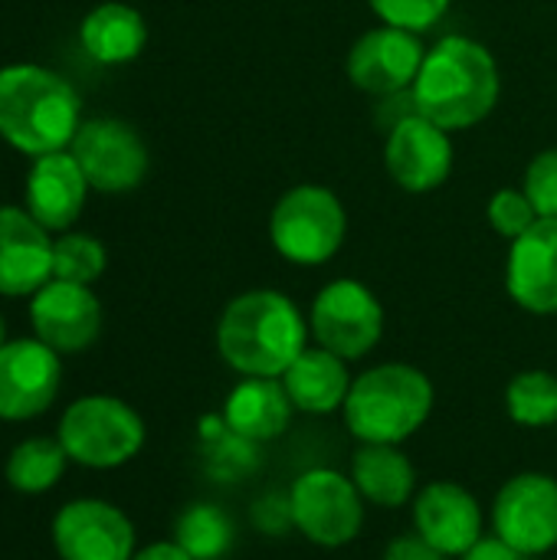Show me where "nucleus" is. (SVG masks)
I'll list each match as a JSON object with an SVG mask.
<instances>
[{
  "mask_svg": "<svg viewBox=\"0 0 557 560\" xmlns=\"http://www.w3.org/2000/svg\"><path fill=\"white\" fill-rule=\"evenodd\" d=\"M492 528L529 558L557 548V479L545 472L509 479L492 502Z\"/></svg>",
  "mask_w": 557,
  "mask_h": 560,
  "instance_id": "10",
  "label": "nucleus"
},
{
  "mask_svg": "<svg viewBox=\"0 0 557 560\" xmlns=\"http://www.w3.org/2000/svg\"><path fill=\"white\" fill-rule=\"evenodd\" d=\"M7 345V325H3V315H0V348Z\"/></svg>",
  "mask_w": 557,
  "mask_h": 560,
  "instance_id": "34",
  "label": "nucleus"
},
{
  "mask_svg": "<svg viewBox=\"0 0 557 560\" xmlns=\"http://www.w3.org/2000/svg\"><path fill=\"white\" fill-rule=\"evenodd\" d=\"M53 548L59 560H131L135 525L112 502L76 499L53 518Z\"/></svg>",
  "mask_w": 557,
  "mask_h": 560,
  "instance_id": "13",
  "label": "nucleus"
},
{
  "mask_svg": "<svg viewBox=\"0 0 557 560\" xmlns=\"http://www.w3.org/2000/svg\"><path fill=\"white\" fill-rule=\"evenodd\" d=\"M69 463L72 459H69V453L62 450L59 440L30 436L20 446H13V453L7 456V466H3V476H7V486L13 492L43 495L62 479Z\"/></svg>",
  "mask_w": 557,
  "mask_h": 560,
  "instance_id": "24",
  "label": "nucleus"
},
{
  "mask_svg": "<svg viewBox=\"0 0 557 560\" xmlns=\"http://www.w3.org/2000/svg\"><path fill=\"white\" fill-rule=\"evenodd\" d=\"M522 190L529 194L542 220H557V148L542 151L529 164Z\"/></svg>",
  "mask_w": 557,
  "mask_h": 560,
  "instance_id": "30",
  "label": "nucleus"
},
{
  "mask_svg": "<svg viewBox=\"0 0 557 560\" xmlns=\"http://www.w3.org/2000/svg\"><path fill=\"white\" fill-rule=\"evenodd\" d=\"M53 236L26 207H0V295H33L53 279Z\"/></svg>",
  "mask_w": 557,
  "mask_h": 560,
  "instance_id": "18",
  "label": "nucleus"
},
{
  "mask_svg": "<svg viewBox=\"0 0 557 560\" xmlns=\"http://www.w3.org/2000/svg\"><path fill=\"white\" fill-rule=\"evenodd\" d=\"M69 154L98 194H128L148 174V144L128 121L118 118L82 121Z\"/></svg>",
  "mask_w": 557,
  "mask_h": 560,
  "instance_id": "9",
  "label": "nucleus"
},
{
  "mask_svg": "<svg viewBox=\"0 0 557 560\" xmlns=\"http://www.w3.org/2000/svg\"><path fill=\"white\" fill-rule=\"evenodd\" d=\"M89 190L92 187L69 151L33 158L26 177V213L49 233H62L79 220Z\"/></svg>",
  "mask_w": 557,
  "mask_h": 560,
  "instance_id": "19",
  "label": "nucleus"
},
{
  "mask_svg": "<svg viewBox=\"0 0 557 560\" xmlns=\"http://www.w3.org/2000/svg\"><path fill=\"white\" fill-rule=\"evenodd\" d=\"M502 75L496 56L469 36H443L420 66L410 89L423 118L446 131L473 128L486 121L499 102Z\"/></svg>",
  "mask_w": 557,
  "mask_h": 560,
  "instance_id": "2",
  "label": "nucleus"
},
{
  "mask_svg": "<svg viewBox=\"0 0 557 560\" xmlns=\"http://www.w3.org/2000/svg\"><path fill=\"white\" fill-rule=\"evenodd\" d=\"M368 3L381 23L401 26L410 33H423L446 16L453 0H368Z\"/></svg>",
  "mask_w": 557,
  "mask_h": 560,
  "instance_id": "29",
  "label": "nucleus"
},
{
  "mask_svg": "<svg viewBox=\"0 0 557 560\" xmlns=\"http://www.w3.org/2000/svg\"><path fill=\"white\" fill-rule=\"evenodd\" d=\"M292 410L279 377H246L223 404V427L246 443H269L286 433Z\"/></svg>",
  "mask_w": 557,
  "mask_h": 560,
  "instance_id": "20",
  "label": "nucleus"
},
{
  "mask_svg": "<svg viewBox=\"0 0 557 560\" xmlns=\"http://www.w3.org/2000/svg\"><path fill=\"white\" fill-rule=\"evenodd\" d=\"M309 331L318 348L345 361H358L378 348L384 335V308L364 282L335 279L315 295Z\"/></svg>",
  "mask_w": 557,
  "mask_h": 560,
  "instance_id": "8",
  "label": "nucleus"
},
{
  "mask_svg": "<svg viewBox=\"0 0 557 560\" xmlns=\"http://www.w3.org/2000/svg\"><path fill=\"white\" fill-rule=\"evenodd\" d=\"M384 167L391 180L407 194H430L450 180L453 171V141L450 131L420 112L394 121L387 128Z\"/></svg>",
  "mask_w": 557,
  "mask_h": 560,
  "instance_id": "11",
  "label": "nucleus"
},
{
  "mask_svg": "<svg viewBox=\"0 0 557 560\" xmlns=\"http://www.w3.org/2000/svg\"><path fill=\"white\" fill-rule=\"evenodd\" d=\"M384 560H446L443 551H437L427 538H420L417 532L414 535H401L387 545Z\"/></svg>",
  "mask_w": 557,
  "mask_h": 560,
  "instance_id": "31",
  "label": "nucleus"
},
{
  "mask_svg": "<svg viewBox=\"0 0 557 560\" xmlns=\"http://www.w3.org/2000/svg\"><path fill=\"white\" fill-rule=\"evenodd\" d=\"M105 246L89 233H66L53 243V279L92 285L105 272Z\"/></svg>",
  "mask_w": 557,
  "mask_h": 560,
  "instance_id": "27",
  "label": "nucleus"
},
{
  "mask_svg": "<svg viewBox=\"0 0 557 560\" xmlns=\"http://www.w3.org/2000/svg\"><path fill=\"white\" fill-rule=\"evenodd\" d=\"M427 59V49L417 33L401 26H374L348 52V79L378 98L404 95L414 89L420 66Z\"/></svg>",
  "mask_w": 557,
  "mask_h": 560,
  "instance_id": "14",
  "label": "nucleus"
},
{
  "mask_svg": "<svg viewBox=\"0 0 557 560\" xmlns=\"http://www.w3.org/2000/svg\"><path fill=\"white\" fill-rule=\"evenodd\" d=\"M79 39H82V49L95 62L121 66V62H131L141 56V49L148 43V23L135 7H128L121 0H108L85 13V20L79 26Z\"/></svg>",
  "mask_w": 557,
  "mask_h": 560,
  "instance_id": "22",
  "label": "nucleus"
},
{
  "mask_svg": "<svg viewBox=\"0 0 557 560\" xmlns=\"http://www.w3.org/2000/svg\"><path fill=\"white\" fill-rule=\"evenodd\" d=\"M279 381H282L295 410L322 413V417L341 410L348 400V390H351L348 361L318 348V345L305 348Z\"/></svg>",
  "mask_w": 557,
  "mask_h": 560,
  "instance_id": "21",
  "label": "nucleus"
},
{
  "mask_svg": "<svg viewBox=\"0 0 557 560\" xmlns=\"http://www.w3.org/2000/svg\"><path fill=\"white\" fill-rule=\"evenodd\" d=\"M174 541L194 560H220L233 548V522L217 505H190L174 525Z\"/></svg>",
  "mask_w": 557,
  "mask_h": 560,
  "instance_id": "25",
  "label": "nucleus"
},
{
  "mask_svg": "<svg viewBox=\"0 0 557 560\" xmlns=\"http://www.w3.org/2000/svg\"><path fill=\"white\" fill-rule=\"evenodd\" d=\"M289 522L318 548H345L364 525V499L355 479L335 469H309L292 482Z\"/></svg>",
  "mask_w": 557,
  "mask_h": 560,
  "instance_id": "7",
  "label": "nucleus"
},
{
  "mask_svg": "<svg viewBox=\"0 0 557 560\" xmlns=\"http://www.w3.org/2000/svg\"><path fill=\"white\" fill-rule=\"evenodd\" d=\"M56 440L76 466L118 469L131 463L144 446V420L118 397L92 394L79 397L59 417Z\"/></svg>",
  "mask_w": 557,
  "mask_h": 560,
  "instance_id": "5",
  "label": "nucleus"
},
{
  "mask_svg": "<svg viewBox=\"0 0 557 560\" xmlns=\"http://www.w3.org/2000/svg\"><path fill=\"white\" fill-rule=\"evenodd\" d=\"M351 479L361 499L378 509H397L417 489L414 463L394 443H361L351 459Z\"/></svg>",
  "mask_w": 557,
  "mask_h": 560,
  "instance_id": "23",
  "label": "nucleus"
},
{
  "mask_svg": "<svg viewBox=\"0 0 557 560\" xmlns=\"http://www.w3.org/2000/svg\"><path fill=\"white\" fill-rule=\"evenodd\" d=\"M59 384L62 361L39 338H16L0 348V420L23 423L46 413Z\"/></svg>",
  "mask_w": 557,
  "mask_h": 560,
  "instance_id": "12",
  "label": "nucleus"
},
{
  "mask_svg": "<svg viewBox=\"0 0 557 560\" xmlns=\"http://www.w3.org/2000/svg\"><path fill=\"white\" fill-rule=\"evenodd\" d=\"M433 413V384L410 364H378L351 381L345 423L361 443L410 440Z\"/></svg>",
  "mask_w": 557,
  "mask_h": 560,
  "instance_id": "4",
  "label": "nucleus"
},
{
  "mask_svg": "<svg viewBox=\"0 0 557 560\" xmlns=\"http://www.w3.org/2000/svg\"><path fill=\"white\" fill-rule=\"evenodd\" d=\"M414 528L446 558H463L483 538V509L460 482H430L414 499Z\"/></svg>",
  "mask_w": 557,
  "mask_h": 560,
  "instance_id": "16",
  "label": "nucleus"
},
{
  "mask_svg": "<svg viewBox=\"0 0 557 560\" xmlns=\"http://www.w3.org/2000/svg\"><path fill=\"white\" fill-rule=\"evenodd\" d=\"M79 95L53 69L16 62L0 69V138L30 154L43 158L66 151L79 131Z\"/></svg>",
  "mask_w": 557,
  "mask_h": 560,
  "instance_id": "3",
  "label": "nucleus"
},
{
  "mask_svg": "<svg viewBox=\"0 0 557 560\" xmlns=\"http://www.w3.org/2000/svg\"><path fill=\"white\" fill-rule=\"evenodd\" d=\"M509 417L519 427H552L557 423V377L548 371H522L506 390Z\"/></svg>",
  "mask_w": 557,
  "mask_h": 560,
  "instance_id": "26",
  "label": "nucleus"
},
{
  "mask_svg": "<svg viewBox=\"0 0 557 560\" xmlns=\"http://www.w3.org/2000/svg\"><path fill=\"white\" fill-rule=\"evenodd\" d=\"M309 338L299 305L276 289L236 295L217 325V351L243 377H282L309 348Z\"/></svg>",
  "mask_w": 557,
  "mask_h": 560,
  "instance_id": "1",
  "label": "nucleus"
},
{
  "mask_svg": "<svg viewBox=\"0 0 557 560\" xmlns=\"http://www.w3.org/2000/svg\"><path fill=\"white\" fill-rule=\"evenodd\" d=\"M486 213H489V226L509 243L519 240L522 233H529L542 220L525 190H499V194H492Z\"/></svg>",
  "mask_w": 557,
  "mask_h": 560,
  "instance_id": "28",
  "label": "nucleus"
},
{
  "mask_svg": "<svg viewBox=\"0 0 557 560\" xmlns=\"http://www.w3.org/2000/svg\"><path fill=\"white\" fill-rule=\"evenodd\" d=\"M463 560H532L529 555H522L519 548H512L509 541H502L499 535H492V538H479Z\"/></svg>",
  "mask_w": 557,
  "mask_h": 560,
  "instance_id": "32",
  "label": "nucleus"
},
{
  "mask_svg": "<svg viewBox=\"0 0 557 560\" xmlns=\"http://www.w3.org/2000/svg\"><path fill=\"white\" fill-rule=\"evenodd\" d=\"M512 302L532 315H557V220H538L512 240L506 262Z\"/></svg>",
  "mask_w": 557,
  "mask_h": 560,
  "instance_id": "17",
  "label": "nucleus"
},
{
  "mask_svg": "<svg viewBox=\"0 0 557 560\" xmlns=\"http://www.w3.org/2000/svg\"><path fill=\"white\" fill-rule=\"evenodd\" d=\"M131 560H194L177 541H158V545H148L141 551H135Z\"/></svg>",
  "mask_w": 557,
  "mask_h": 560,
  "instance_id": "33",
  "label": "nucleus"
},
{
  "mask_svg": "<svg viewBox=\"0 0 557 560\" xmlns=\"http://www.w3.org/2000/svg\"><path fill=\"white\" fill-rule=\"evenodd\" d=\"M348 236V213L335 190L299 184L279 197L269 217V240L292 266L328 262Z\"/></svg>",
  "mask_w": 557,
  "mask_h": 560,
  "instance_id": "6",
  "label": "nucleus"
},
{
  "mask_svg": "<svg viewBox=\"0 0 557 560\" xmlns=\"http://www.w3.org/2000/svg\"><path fill=\"white\" fill-rule=\"evenodd\" d=\"M33 338L49 345L56 354H79L95 345L102 331V302L89 285L49 279L30 295Z\"/></svg>",
  "mask_w": 557,
  "mask_h": 560,
  "instance_id": "15",
  "label": "nucleus"
}]
</instances>
